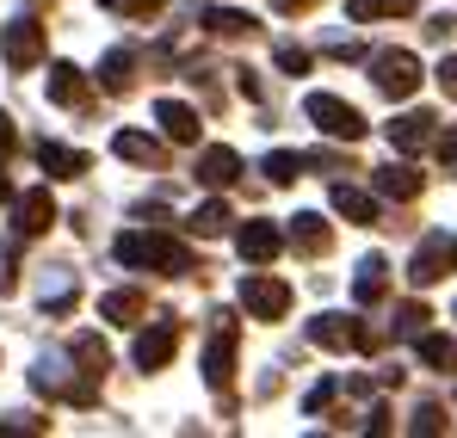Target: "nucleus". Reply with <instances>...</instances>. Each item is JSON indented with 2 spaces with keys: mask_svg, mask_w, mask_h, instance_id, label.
<instances>
[{
  "mask_svg": "<svg viewBox=\"0 0 457 438\" xmlns=\"http://www.w3.org/2000/svg\"><path fill=\"white\" fill-rule=\"evenodd\" d=\"M303 112H309V124H315L321 136H334V143H359V136H365V118H359L346 99H334V93H309Z\"/></svg>",
  "mask_w": 457,
  "mask_h": 438,
  "instance_id": "nucleus-1",
  "label": "nucleus"
},
{
  "mask_svg": "<svg viewBox=\"0 0 457 438\" xmlns=\"http://www.w3.org/2000/svg\"><path fill=\"white\" fill-rule=\"evenodd\" d=\"M241 309H247L253 321H285V309H291V285L272 278V272H247V278H241Z\"/></svg>",
  "mask_w": 457,
  "mask_h": 438,
  "instance_id": "nucleus-2",
  "label": "nucleus"
},
{
  "mask_svg": "<svg viewBox=\"0 0 457 438\" xmlns=\"http://www.w3.org/2000/svg\"><path fill=\"white\" fill-rule=\"evenodd\" d=\"M118 260H124V266H167V272H186V247L167 241V235H118Z\"/></svg>",
  "mask_w": 457,
  "mask_h": 438,
  "instance_id": "nucleus-3",
  "label": "nucleus"
},
{
  "mask_svg": "<svg viewBox=\"0 0 457 438\" xmlns=\"http://www.w3.org/2000/svg\"><path fill=\"white\" fill-rule=\"evenodd\" d=\"M0 56H6V69H37L44 62V25L37 19H6L0 25Z\"/></svg>",
  "mask_w": 457,
  "mask_h": 438,
  "instance_id": "nucleus-4",
  "label": "nucleus"
},
{
  "mask_svg": "<svg viewBox=\"0 0 457 438\" xmlns=\"http://www.w3.org/2000/svg\"><path fill=\"white\" fill-rule=\"evenodd\" d=\"M371 80H378L389 99H414V87H420V62H414L408 50H378V56H371Z\"/></svg>",
  "mask_w": 457,
  "mask_h": 438,
  "instance_id": "nucleus-5",
  "label": "nucleus"
},
{
  "mask_svg": "<svg viewBox=\"0 0 457 438\" xmlns=\"http://www.w3.org/2000/svg\"><path fill=\"white\" fill-rule=\"evenodd\" d=\"M309 340H315L321 352H353V346H371V334H365V327H353L346 315H315V321H309Z\"/></svg>",
  "mask_w": 457,
  "mask_h": 438,
  "instance_id": "nucleus-6",
  "label": "nucleus"
},
{
  "mask_svg": "<svg viewBox=\"0 0 457 438\" xmlns=\"http://www.w3.org/2000/svg\"><path fill=\"white\" fill-rule=\"evenodd\" d=\"M228 370H235V321L217 315V334H211V352H204V383L228 389Z\"/></svg>",
  "mask_w": 457,
  "mask_h": 438,
  "instance_id": "nucleus-7",
  "label": "nucleus"
},
{
  "mask_svg": "<svg viewBox=\"0 0 457 438\" xmlns=\"http://www.w3.org/2000/svg\"><path fill=\"white\" fill-rule=\"evenodd\" d=\"M235 247H241V260H247V266H272V260L285 253V235H278L272 222H247V228L235 235Z\"/></svg>",
  "mask_w": 457,
  "mask_h": 438,
  "instance_id": "nucleus-8",
  "label": "nucleus"
},
{
  "mask_svg": "<svg viewBox=\"0 0 457 438\" xmlns=\"http://www.w3.org/2000/svg\"><path fill=\"white\" fill-rule=\"evenodd\" d=\"M452 260H457V247H445V235H433V241H427V247L414 253L408 278H414V285L427 291V285H439V278H445V266H452Z\"/></svg>",
  "mask_w": 457,
  "mask_h": 438,
  "instance_id": "nucleus-9",
  "label": "nucleus"
},
{
  "mask_svg": "<svg viewBox=\"0 0 457 438\" xmlns=\"http://www.w3.org/2000/svg\"><path fill=\"white\" fill-rule=\"evenodd\" d=\"M433 143V112H402L395 124H389V148L395 154H414V148Z\"/></svg>",
  "mask_w": 457,
  "mask_h": 438,
  "instance_id": "nucleus-10",
  "label": "nucleus"
},
{
  "mask_svg": "<svg viewBox=\"0 0 457 438\" xmlns=\"http://www.w3.org/2000/svg\"><path fill=\"white\" fill-rule=\"evenodd\" d=\"M12 222H19V235H44V228L56 222V198H50V186L25 192V198H19V211H12Z\"/></svg>",
  "mask_w": 457,
  "mask_h": 438,
  "instance_id": "nucleus-11",
  "label": "nucleus"
},
{
  "mask_svg": "<svg viewBox=\"0 0 457 438\" xmlns=\"http://www.w3.org/2000/svg\"><path fill=\"white\" fill-rule=\"evenodd\" d=\"M235 173H241V154H235V148H204V154H198V179H204L211 192L235 186Z\"/></svg>",
  "mask_w": 457,
  "mask_h": 438,
  "instance_id": "nucleus-12",
  "label": "nucleus"
},
{
  "mask_svg": "<svg viewBox=\"0 0 457 438\" xmlns=\"http://www.w3.org/2000/svg\"><path fill=\"white\" fill-rule=\"evenodd\" d=\"M154 118H161L167 143H198V112H192V105H179V99H161V105H154Z\"/></svg>",
  "mask_w": 457,
  "mask_h": 438,
  "instance_id": "nucleus-13",
  "label": "nucleus"
},
{
  "mask_svg": "<svg viewBox=\"0 0 457 438\" xmlns=\"http://www.w3.org/2000/svg\"><path fill=\"white\" fill-rule=\"evenodd\" d=\"M37 161H44V173H50V179H80V173L93 167L80 148H62V143H44V148H37Z\"/></svg>",
  "mask_w": 457,
  "mask_h": 438,
  "instance_id": "nucleus-14",
  "label": "nucleus"
},
{
  "mask_svg": "<svg viewBox=\"0 0 457 438\" xmlns=\"http://www.w3.org/2000/svg\"><path fill=\"white\" fill-rule=\"evenodd\" d=\"M173 359V321H161V327H149L143 340H137V365L143 370H161Z\"/></svg>",
  "mask_w": 457,
  "mask_h": 438,
  "instance_id": "nucleus-15",
  "label": "nucleus"
},
{
  "mask_svg": "<svg viewBox=\"0 0 457 438\" xmlns=\"http://www.w3.org/2000/svg\"><path fill=\"white\" fill-rule=\"evenodd\" d=\"M291 241H297L303 253H328V247H334V228L315 217V211H303V217H291Z\"/></svg>",
  "mask_w": 457,
  "mask_h": 438,
  "instance_id": "nucleus-16",
  "label": "nucleus"
},
{
  "mask_svg": "<svg viewBox=\"0 0 457 438\" xmlns=\"http://www.w3.org/2000/svg\"><path fill=\"white\" fill-rule=\"evenodd\" d=\"M383 291H389V266H383V253H365L359 260V278H353V296L359 302H378Z\"/></svg>",
  "mask_w": 457,
  "mask_h": 438,
  "instance_id": "nucleus-17",
  "label": "nucleus"
},
{
  "mask_svg": "<svg viewBox=\"0 0 457 438\" xmlns=\"http://www.w3.org/2000/svg\"><path fill=\"white\" fill-rule=\"evenodd\" d=\"M112 148H118L124 161H137V167H161V154H167V148L154 143V136H143V130H118Z\"/></svg>",
  "mask_w": 457,
  "mask_h": 438,
  "instance_id": "nucleus-18",
  "label": "nucleus"
},
{
  "mask_svg": "<svg viewBox=\"0 0 457 438\" xmlns=\"http://www.w3.org/2000/svg\"><path fill=\"white\" fill-rule=\"evenodd\" d=\"M334 211L346 222H378V198L359 192V186H334Z\"/></svg>",
  "mask_w": 457,
  "mask_h": 438,
  "instance_id": "nucleus-19",
  "label": "nucleus"
},
{
  "mask_svg": "<svg viewBox=\"0 0 457 438\" xmlns=\"http://www.w3.org/2000/svg\"><path fill=\"white\" fill-rule=\"evenodd\" d=\"M378 192L383 198H414V192H420V173H414L408 161H389V167L378 173Z\"/></svg>",
  "mask_w": 457,
  "mask_h": 438,
  "instance_id": "nucleus-20",
  "label": "nucleus"
},
{
  "mask_svg": "<svg viewBox=\"0 0 457 438\" xmlns=\"http://www.w3.org/2000/svg\"><path fill=\"white\" fill-rule=\"evenodd\" d=\"M50 99H56V105H80V99H87V80H80L75 62H56V69H50Z\"/></svg>",
  "mask_w": 457,
  "mask_h": 438,
  "instance_id": "nucleus-21",
  "label": "nucleus"
},
{
  "mask_svg": "<svg viewBox=\"0 0 457 438\" xmlns=\"http://www.w3.org/2000/svg\"><path fill=\"white\" fill-rule=\"evenodd\" d=\"M414 12V0H346V19H408Z\"/></svg>",
  "mask_w": 457,
  "mask_h": 438,
  "instance_id": "nucleus-22",
  "label": "nucleus"
},
{
  "mask_svg": "<svg viewBox=\"0 0 457 438\" xmlns=\"http://www.w3.org/2000/svg\"><path fill=\"white\" fill-rule=\"evenodd\" d=\"M130 74H137V50H112V56L99 62V80H105V93H124V87H130Z\"/></svg>",
  "mask_w": 457,
  "mask_h": 438,
  "instance_id": "nucleus-23",
  "label": "nucleus"
},
{
  "mask_svg": "<svg viewBox=\"0 0 457 438\" xmlns=\"http://www.w3.org/2000/svg\"><path fill=\"white\" fill-rule=\"evenodd\" d=\"M99 315L118 321V327H130V321L143 315V296H137V291H112V296H99Z\"/></svg>",
  "mask_w": 457,
  "mask_h": 438,
  "instance_id": "nucleus-24",
  "label": "nucleus"
},
{
  "mask_svg": "<svg viewBox=\"0 0 457 438\" xmlns=\"http://www.w3.org/2000/svg\"><path fill=\"white\" fill-rule=\"evenodd\" d=\"M303 167H309V161H303V154H291V148H272V154H266V179H272V186H291Z\"/></svg>",
  "mask_w": 457,
  "mask_h": 438,
  "instance_id": "nucleus-25",
  "label": "nucleus"
},
{
  "mask_svg": "<svg viewBox=\"0 0 457 438\" xmlns=\"http://www.w3.org/2000/svg\"><path fill=\"white\" fill-rule=\"evenodd\" d=\"M204 25H211L217 37H241V31H253V19H247V12H228V6H204Z\"/></svg>",
  "mask_w": 457,
  "mask_h": 438,
  "instance_id": "nucleus-26",
  "label": "nucleus"
},
{
  "mask_svg": "<svg viewBox=\"0 0 457 438\" xmlns=\"http://www.w3.org/2000/svg\"><path fill=\"white\" fill-rule=\"evenodd\" d=\"M75 359H80V376H105V370H112L105 346H99L93 334H80V340H75Z\"/></svg>",
  "mask_w": 457,
  "mask_h": 438,
  "instance_id": "nucleus-27",
  "label": "nucleus"
},
{
  "mask_svg": "<svg viewBox=\"0 0 457 438\" xmlns=\"http://www.w3.org/2000/svg\"><path fill=\"white\" fill-rule=\"evenodd\" d=\"M186 228H192V235H223V228H228V204H217V198H211V204H198Z\"/></svg>",
  "mask_w": 457,
  "mask_h": 438,
  "instance_id": "nucleus-28",
  "label": "nucleus"
},
{
  "mask_svg": "<svg viewBox=\"0 0 457 438\" xmlns=\"http://www.w3.org/2000/svg\"><path fill=\"white\" fill-rule=\"evenodd\" d=\"M420 359H427V365H457V340H445V334H420Z\"/></svg>",
  "mask_w": 457,
  "mask_h": 438,
  "instance_id": "nucleus-29",
  "label": "nucleus"
},
{
  "mask_svg": "<svg viewBox=\"0 0 457 438\" xmlns=\"http://www.w3.org/2000/svg\"><path fill=\"white\" fill-rule=\"evenodd\" d=\"M427 321H433V315H427V302H402V309H395V327H402V334H420Z\"/></svg>",
  "mask_w": 457,
  "mask_h": 438,
  "instance_id": "nucleus-30",
  "label": "nucleus"
},
{
  "mask_svg": "<svg viewBox=\"0 0 457 438\" xmlns=\"http://www.w3.org/2000/svg\"><path fill=\"white\" fill-rule=\"evenodd\" d=\"M334 389H340V383H334V376H328V383H315V389H309V414H321V408H328V401H334Z\"/></svg>",
  "mask_w": 457,
  "mask_h": 438,
  "instance_id": "nucleus-31",
  "label": "nucleus"
},
{
  "mask_svg": "<svg viewBox=\"0 0 457 438\" xmlns=\"http://www.w3.org/2000/svg\"><path fill=\"white\" fill-rule=\"evenodd\" d=\"M439 426H445V414H439V408H420V414H414V433H420V438H433Z\"/></svg>",
  "mask_w": 457,
  "mask_h": 438,
  "instance_id": "nucleus-32",
  "label": "nucleus"
},
{
  "mask_svg": "<svg viewBox=\"0 0 457 438\" xmlns=\"http://www.w3.org/2000/svg\"><path fill=\"white\" fill-rule=\"evenodd\" d=\"M278 69H285V74H309V56H303V50H291V44H285V50H278Z\"/></svg>",
  "mask_w": 457,
  "mask_h": 438,
  "instance_id": "nucleus-33",
  "label": "nucleus"
},
{
  "mask_svg": "<svg viewBox=\"0 0 457 438\" xmlns=\"http://www.w3.org/2000/svg\"><path fill=\"white\" fill-rule=\"evenodd\" d=\"M12 285H19V272H12V253H0V296H12Z\"/></svg>",
  "mask_w": 457,
  "mask_h": 438,
  "instance_id": "nucleus-34",
  "label": "nucleus"
},
{
  "mask_svg": "<svg viewBox=\"0 0 457 438\" xmlns=\"http://www.w3.org/2000/svg\"><path fill=\"white\" fill-rule=\"evenodd\" d=\"M439 87L457 99V56H445V62H439Z\"/></svg>",
  "mask_w": 457,
  "mask_h": 438,
  "instance_id": "nucleus-35",
  "label": "nucleus"
},
{
  "mask_svg": "<svg viewBox=\"0 0 457 438\" xmlns=\"http://www.w3.org/2000/svg\"><path fill=\"white\" fill-rule=\"evenodd\" d=\"M433 148H439V161H457V130H445V136H439Z\"/></svg>",
  "mask_w": 457,
  "mask_h": 438,
  "instance_id": "nucleus-36",
  "label": "nucleus"
},
{
  "mask_svg": "<svg viewBox=\"0 0 457 438\" xmlns=\"http://www.w3.org/2000/svg\"><path fill=\"white\" fill-rule=\"evenodd\" d=\"M124 6H130L137 19H149V12H161V6H167V0H124Z\"/></svg>",
  "mask_w": 457,
  "mask_h": 438,
  "instance_id": "nucleus-37",
  "label": "nucleus"
},
{
  "mask_svg": "<svg viewBox=\"0 0 457 438\" xmlns=\"http://www.w3.org/2000/svg\"><path fill=\"white\" fill-rule=\"evenodd\" d=\"M303 6H315V0H272V12H303Z\"/></svg>",
  "mask_w": 457,
  "mask_h": 438,
  "instance_id": "nucleus-38",
  "label": "nucleus"
},
{
  "mask_svg": "<svg viewBox=\"0 0 457 438\" xmlns=\"http://www.w3.org/2000/svg\"><path fill=\"white\" fill-rule=\"evenodd\" d=\"M6 148H12V118L0 112V154H6Z\"/></svg>",
  "mask_w": 457,
  "mask_h": 438,
  "instance_id": "nucleus-39",
  "label": "nucleus"
},
{
  "mask_svg": "<svg viewBox=\"0 0 457 438\" xmlns=\"http://www.w3.org/2000/svg\"><path fill=\"white\" fill-rule=\"evenodd\" d=\"M6 198H12V186H6V173H0V204H6Z\"/></svg>",
  "mask_w": 457,
  "mask_h": 438,
  "instance_id": "nucleus-40",
  "label": "nucleus"
},
{
  "mask_svg": "<svg viewBox=\"0 0 457 438\" xmlns=\"http://www.w3.org/2000/svg\"><path fill=\"white\" fill-rule=\"evenodd\" d=\"M99 6H118V0H99Z\"/></svg>",
  "mask_w": 457,
  "mask_h": 438,
  "instance_id": "nucleus-41",
  "label": "nucleus"
}]
</instances>
